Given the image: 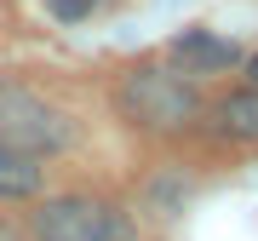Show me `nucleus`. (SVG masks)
Listing matches in <instances>:
<instances>
[{
  "instance_id": "1",
  "label": "nucleus",
  "mask_w": 258,
  "mask_h": 241,
  "mask_svg": "<svg viewBox=\"0 0 258 241\" xmlns=\"http://www.w3.org/2000/svg\"><path fill=\"white\" fill-rule=\"evenodd\" d=\"M120 115L138 120L144 132H184L195 115H201V92L189 86L184 69L172 64H144V69H126V81H120Z\"/></svg>"
},
{
  "instance_id": "2",
  "label": "nucleus",
  "mask_w": 258,
  "mask_h": 241,
  "mask_svg": "<svg viewBox=\"0 0 258 241\" xmlns=\"http://www.w3.org/2000/svg\"><path fill=\"white\" fill-rule=\"evenodd\" d=\"M35 241H138L132 213L92 195H63L35 213Z\"/></svg>"
},
{
  "instance_id": "3",
  "label": "nucleus",
  "mask_w": 258,
  "mask_h": 241,
  "mask_svg": "<svg viewBox=\"0 0 258 241\" xmlns=\"http://www.w3.org/2000/svg\"><path fill=\"white\" fill-rule=\"evenodd\" d=\"M0 138L29 149V155H57V149H69L75 127L63 109H52L40 92H29V86H0Z\"/></svg>"
},
{
  "instance_id": "4",
  "label": "nucleus",
  "mask_w": 258,
  "mask_h": 241,
  "mask_svg": "<svg viewBox=\"0 0 258 241\" xmlns=\"http://www.w3.org/2000/svg\"><path fill=\"white\" fill-rule=\"evenodd\" d=\"M241 64V46L224 35H207V29H184V35L172 40V69L184 75H224Z\"/></svg>"
},
{
  "instance_id": "5",
  "label": "nucleus",
  "mask_w": 258,
  "mask_h": 241,
  "mask_svg": "<svg viewBox=\"0 0 258 241\" xmlns=\"http://www.w3.org/2000/svg\"><path fill=\"white\" fill-rule=\"evenodd\" d=\"M35 190H40V167H35V155L0 138V201H29Z\"/></svg>"
},
{
  "instance_id": "6",
  "label": "nucleus",
  "mask_w": 258,
  "mask_h": 241,
  "mask_svg": "<svg viewBox=\"0 0 258 241\" xmlns=\"http://www.w3.org/2000/svg\"><path fill=\"white\" fill-rule=\"evenodd\" d=\"M218 127L235 144H258V86H241L218 103Z\"/></svg>"
},
{
  "instance_id": "7",
  "label": "nucleus",
  "mask_w": 258,
  "mask_h": 241,
  "mask_svg": "<svg viewBox=\"0 0 258 241\" xmlns=\"http://www.w3.org/2000/svg\"><path fill=\"white\" fill-rule=\"evenodd\" d=\"M92 6H98V0H46V12H52L57 23H81Z\"/></svg>"
},
{
  "instance_id": "8",
  "label": "nucleus",
  "mask_w": 258,
  "mask_h": 241,
  "mask_svg": "<svg viewBox=\"0 0 258 241\" xmlns=\"http://www.w3.org/2000/svg\"><path fill=\"white\" fill-rule=\"evenodd\" d=\"M247 75H252V86H258V52H252V64H247Z\"/></svg>"
}]
</instances>
